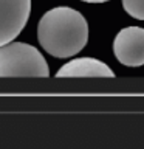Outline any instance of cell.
Here are the masks:
<instances>
[{
    "label": "cell",
    "mask_w": 144,
    "mask_h": 149,
    "mask_svg": "<svg viewBox=\"0 0 144 149\" xmlns=\"http://www.w3.org/2000/svg\"><path fill=\"white\" fill-rule=\"evenodd\" d=\"M37 39L48 54L59 59L71 58L87 45L88 23L76 9L56 6L39 20Z\"/></svg>",
    "instance_id": "6da1fadb"
},
{
    "label": "cell",
    "mask_w": 144,
    "mask_h": 149,
    "mask_svg": "<svg viewBox=\"0 0 144 149\" xmlns=\"http://www.w3.org/2000/svg\"><path fill=\"white\" fill-rule=\"evenodd\" d=\"M50 76L48 64L36 47L25 42H8L0 47V78Z\"/></svg>",
    "instance_id": "7a4b0ae2"
},
{
    "label": "cell",
    "mask_w": 144,
    "mask_h": 149,
    "mask_svg": "<svg viewBox=\"0 0 144 149\" xmlns=\"http://www.w3.org/2000/svg\"><path fill=\"white\" fill-rule=\"evenodd\" d=\"M30 13L31 0H0V47L20 34Z\"/></svg>",
    "instance_id": "3957f363"
},
{
    "label": "cell",
    "mask_w": 144,
    "mask_h": 149,
    "mask_svg": "<svg viewBox=\"0 0 144 149\" xmlns=\"http://www.w3.org/2000/svg\"><path fill=\"white\" fill-rule=\"evenodd\" d=\"M113 54L125 67L144 65V28H123L113 40Z\"/></svg>",
    "instance_id": "277c9868"
},
{
    "label": "cell",
    "mask_w": 144,
    "mask_h": 149,
    "mask_svg": "<svg viewBox=\"0 0 144 149\" xmlns=\"http://www.w3.org/2000/svg\"><path fill=\"white\" fill-rule=\"evenodd\" d=\"M57 78H113L115 73L105 62L95 58H76L64 64L56 73Z\"/></svg>",
    "instance_id": "5b68a950"
},
{
    "label": "cell",
    "mask_w": 144,
    "mask_h": 149,
    "mask_svg": "<svg viewBox=\"0 0 144 149\" xmlns=\"http://www.w3.org/2000/svg\"><path fill=\"white\" fill-rule=\"evenodd\" d=\"M123 8L130 17L144 20V0H123Z\"/></svg>",
    "instance_id": "8992f818"
},
{
    "label": "cell",
    "mask_w": 144,
    "mask_h": 149,
    "mask_svg": "<svg viewBox=\"0 0 144 149\" xmlns=\"http://www.w3.org/2000/svg\"><path fill=\"white\" fill-rule=\"evenodd\" d=\"M82 2H87V3H104V2H109V0H82Z\"/></svg>",
    "instance_id": "52a82bcc"
}]
</instances>
